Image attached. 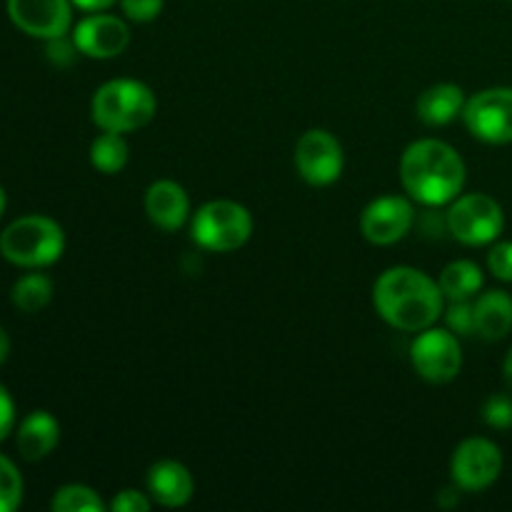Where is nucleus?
Segmentation results:
<instances>
[{
    "label": "nucleus",
    "mask_w": 512,
    "mask_h": 512,
    "mask_svg": "<svg viewBox=\"0 0 512 512\" xmlns=\"http://www.w3.org/2000/svg\"><path fill=\"white\" fill-rule=\"evenodd\" d=\"M415 223V208L403 195H383L375 198L360 215V230L373 245H395L410 233Z\"/></svg>",
    "instance_id": "obj_12"
},
{
    "label": "nucleus",
    "mask_w": 512,
    "mask_h": 512,
    "mask_svg": "<svg viewBox=\"0 0 512 512\" xmlns=\"http://www.w3.org/2000/svg\"><path fill=\"white\" fill-rule=\"evenodd\" d=\"M445 323L455 335H475V313L470 300H450L445 308Z\"/></svg>",
    "instance_id": "obj_25"
},
{
    "label": "nucleus",
    "mask_w": 512,
    "mask_h": 512,
    "mask_svg": "<svg viewBox=\"0 0 512 512\" xmlns=\"http://www.w3.org/2000/svg\"><path fill=\"white\" fill-rule=\"evenodd\" d=\"M415 110H418V118L425 125H430V128H443V125L453 123L455 118H463L465 93L460 85L453 83L430 85V88H425L420 93Z\"/></svg>",
    "instance_id": "obj_17"
},
{
    "label": "nucleus",
    "mask_w": 512,
    "mask_h": 512,
    "mask_svg": "<svg viewBox=\"0 0 512 512\" xmlns=\"http://www.w3.org/2000/svg\"><path fill=\"white\" fill-rule=\"evenodd\" d=\"M8 15L30 38H63L73 25V0H8Z\"/></svg>",
    "instance_id": "obj_11"
},
{
    "label": "nucleus",
    "mask_w": 512,
    "mask_h": 512,
    "mask_svg": "<svg viewBox=\"0 0 512 512\" xmlns=\"http://www.w3.org/2000/svg\"><path fill=\"white\" fill-rule=\"evenodd\" d=\"M130 148L125 143L123 133H110V130H103L98 138L90 145V165H93L98 173L115 175L128 165Z\"/></svg>",
    "instance_id": "obj_20"
},
{
    "label": "nucleus",
    "mask_w": 512,
    "mask_h": 512,
    "mask_svg": "<svg viewBox=\"0 0 512 512\" xmlns=\"http://www.w3.org/2000/svg\"><path fill=\"white\" fill-rule=\"evenodd\" d=\"M60 440V423L48 410H35L18 428V453L28 463L48 458Z\"/></svg>",
    "instance_id": "obj_18"
},
{
    "label": "nucleus",
    "mask_w": 512,
    "mask_h": 512,
    "mask_svg": "<svg viewBox=\"0 0 512 512\" xmlns=\"http://www.w3.org/2000/svg\"><path fill=\"white\" fill-rule=\"evenodd\" d=\"M50 508L55 512H103L108 505L103 503L98 493L88 485H63L50 500Z\"/></svg>",
    "instance_id": "obj_22"
},
{
    "label": "nucleus",
    "mask_w": 512,
    "mask_h": 512,
    "mask_svg": "<svg viewBox=\"0 0 512 512\" xmlns=\"http://www.w3.org/2000/svg\"><path fill=\"white\" fill-rule=\"evenodd\" d=\"M75 43L73 40H68L63 35V38H53L48 40V48H45V53H48V58L53 60L55 65H70L75 58Z\"/></svg>",
    "instance_id": "obj_29"
},
{
    "label": "nucleus",
    "mask_w": 512,
    "mask_h": 512,
    "mask_svg": "<svg viewBox=\"0 0 512 512\" xmlns=\"http://www.w3.org/2000/svg\"><path fill=\"white\" fill-rule=\"evenodd\" d=\"M8 353H10V338H8V333H5V330L0 328V365L5 363Z\"/></svg>",
    "instance_id": "obj_32"
},
{
    "label": "nucleus",
    "mask_w": 512,
    "mask_h": 512,
    "mask_svg": "<svg viewBox=\"0 0 512 512\" xmlns=\"http://www.w3.org/2000/svg\"><path fill=\"white\" fill-rule=\"evenodd\" d=\"M465 128L488 145L512 143V88H488L465 100Z\"/></svg>",
    "instance_id": "obj_8"
},
{
    "label": "nucleus",
    "mask_w": 512,
    "mask_h": 512,
    "mask_svg": "<svg viewBox=\"0 0 512 512\" xmlns=\"http://www.w3.org/2000/svg\"><path fill=\"white\" fill-rule=\"evenodd\" d=\"M400 180L410 198L440 208L463 193L465 163L458 150L443 140H415L400 158Z\"/></svg>",
    "instance_id": "obj_2"
},
{
    "label": "nucleus",
    "mask_w": 512,
    "mask_h": 512,
    "mask_svg": "<svg viewBox=\"0 0 512 512\" xmlns=\"http://www.w3.org/2000/svg\"><path fill=\"white\" fill-rule=\"evenodd\" d=\"M503 473V453L488 438H468L450 458V478L465 493H483Z\"/></svg>",
    "instance_id": "obj_9"
},
{
    "label": "nucleus",
    "mask_w": 512,
    "mask_h": 512,
    "mask_svg": "<svg viewBox=\"0 0 512 512\" xmlns=\"http://www.w3.org/2000/svg\"><path fill=\"white\" fill-rule=\"evenodd\" d=\"M113 3H118V0H73V5H78L80 10H88V13H100V10H108Z\"/></svg>",
    "instance_id": "obj_31"
},
{
    "label": "nucleus",
    "mask_w": 512,
    "mask_h": 512,
    "mask_svg": "<svg viewBox=\"0 0 512 512\" xmlns=\"http://www.w3.org/2000/svg\"><path fill=\"white\" fill-rule=\"evenodd\" d=\"M445 300H473L483 288V270L473 260H453L438 278Z\"/></svg>",
    "instance_id": "obj_19"
},
{
    "label": "nucleus",
    "mask_w": 512,
    "mask_h": 512,
    "mask_svg": "<svg viewBox=\"0 0 512 512\" xmlns=\"http://www.w3.org/2000/svg\"><path fill=\"white\" fill-rule=\"evenodd\" d=\"M295 168L308 185H315V188L333 185L345 168L343 145L328 130H308L300 135L295 145Z\"/></svg>",
    "instance_id": "obj_10"
},
{
    "label": "nucleus",
    "mask_w": 512,
    "mask_h": 512,
    "mask_svg": "<svg viewBox=\"0 0 512 512\" xmlns=\"http://www.w3.org/2000/svg\"><path fill=\"white\" fill-rule=\"evenodd\" d=\"M410 363L415 373L435 385L450 383L463 368V348L453 330L425 328L410 345Z\"/></svg>",
    "instance_id": "obj_7"
},
{
    "label": "nucleus",
    "mask_w": 512,
    "mask_h": 512,
    "mask_svg": "<svg viewBox=\"0 0 512 512\" xmlns=\"http://www.w3.org/2000/svg\"><path fill=\"white\" fill-rule=\"evenodd\" d=\"M125 18L135 23H150L163 13V0H120Z\"/></svg>",
    "instance_id": "obj_27"
},
{
    "label": "nucleus",
    "mask_w": 512,
    "mask_h": 512,
    "mask_svg": "<svg viewBox=\"0 0 512 512\" xmlns=\"http://www.w3.org/2000/svg\"><path fill=\"white\" fill-rule=\"evenodd\" d=\"M503 375H505V383H508V388L512 390V348H510V353L505 355V363H503Z\"/></svg>",
    "instance_id": "obj_33"
},
{
    "label": "nucleus",
    "mask_w": 512,
    "mask_h": 512,
    "mask_svg": "<svg viewBox=\"0 0 512 512\" xmlns=\"http://www.w3.org/2000/svg\"><path fill=\"white\" fill-rule=\"evenodd\" d=\"M488 268L503 283H512V240L495 243L488 253Z\"/></svg>",
    "instance_id": "obj_26"
},
{
    "label": "nucleus",
    "mask_w": 512,
    "mask_h": 512,
    "mask_svg": "<svg viewBox=\"0 0 512 512\" xmlns=\"http://www.w3.org/2000/svg\"><path fill=\"white\" fill-rule=\"evenodd\" d=\"M445 228L458 243L470 248L490 245L505 228L503 205L488 193L458 195L445 213Z\"/></svg>",
    "instance_id": "obj_6"
},
{
    "label": "nucleus",
    "mask_w": 512,
    "mask_h": 512,
    "mask_svg": "<svg viewBox=\"0 0 512 512\" xmlns=\"http://www.w3.org/2000/svg\"><path fill=\"white\" fill-rule=\"evenodd\" d=\"M193 240L210 253H233L253 235V215L235 200H210L190 223Z\"/></svg>",
    "instance_id": "obj_5"
},
{
    "label": "nucleus",
    "mask_w": 512,
    "mask_h": 512,
    "mask_svg": "<svg viewBox=\"0 0 512 512\" xmlns=\"http://www.w3.org/2000/svg\"><path fill=\"white\" fill-rule=\"evenodd\" d=\"M145 213L155 228L173 233L183 228L190 215V198L185 188L175 180H155L145 190Z\"/></svg>",
    "instance_id": "obj_15"
},
{
    "label": "nucleus",
    "mask_w": 512,
    "mask_h": 512,
    "mask_svg": "<svg viewBox=\"0 0 512 512\" xmlns=\"http://www.w3.org/2000/svg\"><path fill=\"white\" fill-rule=\"evenodd\" d=\"M158 98L145 83L133 78H115L100 85L90 103V115L100 130L135 133L155 118Z\"/></svg>",
    "instance_id": "obj_3"
},
{
    "label": "nucleus",
    "mask_w": 512,
    "mask_h": 512,
    "mask_svg": "<svg viewBox=\"0 0 512 512\" xmlns=\"http://www.w3.org/2000/svg\"><path fill=\"white\" fill-rule=\"evenodd\" d=\"M145 483H148L150 500L163 508H183L195 493L193 473L178 460H158L150 465Z\"/></svg>",
    "instance_id": "obj_14"
},
{
    "label": "nucleus",
    "mask_w": 512,
    "mask_h": 512,
    "mask_svg": "<svg viewBox=\"0 0 512 512\" xmlns=\"http://www.w3.org/2000/svg\"><path fill=\"white\" fill-rule=\"evenodd\" d=\"M373 305L380 318L403 333L433 328L445 313V295L438 280L410 265L388 268L373 285Z\"/></svg>",
    "instance_id": "obj_1"
},
{
    "label": "nucleus",
    "mask_w": 512,
    "mask_h": 512,
    "mask_svg": "<svg viewBox=\"0 0 512 512\" xmlns=\"http://www.w3.org/2000/svg\"><path fill=\"white\" fill-rule=\"evenodd\" d=\"M150 505H153V500H150L148 495L138 493V490L133 488H125L110 500L108 508L113 512H148Z\"/></svg>",
    "instance_id": "obj_28"
},
{
    "label": "nucleus",
    "mask_w": 512,
    "mask_h": 512,
    "mask_svg": "<svg viewBox=\"0 0 512 512\" xmlns=\"http://www.w3.org/2000/svg\"><path fill=\"white\" fill-rule=\"evenodd\" d=\"M65 250V233L48 215H23L0 235V255L18 268H48Z\"/></svg>",
    "instance_id": "obj_4"
},
{
    "label": "nucleus",
    "mask_w": 512,
    "mask_h": 512,
    "mask_svg": "<svg viewBox=\"0 0 512 512\" xmlns=\"http://www.w3.org/2000/svg\"><path fill=\"white\" fill-rule=\"evenodd\" d=\"M13 425H15V403L13 398H10L8 390L0 385V443L8 438Z\"/></svg>",
    "instance_id": "obj_30"
},
{
    "label": "nucleus",
    "mask_w": 512,
    "mask_h": 512,
    "mask_svg": "<svg viewBox=\"0 0 512 512\" xmlns=\"http://www.w3.org/2000/svg\"><path fill=\"white\" fill-rule=\"evenodd\" d=\"M483 420L485 425L495 430H510L512 428V395L495 393L485 400L483 405Z\"/></svg>",
    "instance_id": "obj_24"
},
{
    "label": "nucleus",
    "mask_w": 512,
    "mask_h": 512,
    "mask_svg": "<svg viewBox=\"0 0 512 512\" xmlns=\"http://www.w3.org/2000/svg\"><path fill=\"white\" fill-rule=\"evenodd\" d=\"M5 213V190H3V185H0V215Z\"/></svg>",
    "instance_id": "obj_34"
},
{
    "label": "nucleus",
    "mask_w": 512,
    "mask_h": 512,
    "mask_svg": "<svg viewBox=\"0 0 512 512\" xmlns=\"http://www.w3.org/2000/svg\"><path fill=\"white\" fill-rule=\"evenodd\" d=\"M23 503V478L13 460L0 455V512H13Z\"/></svg>",
    "instance_id": "obj_23"
},
{
    "label": "nucleus",
    "mask_w": 512,
    "mask_h": 512,
    "mask_svg": "<svg viewBox=\"0 0 512 512\" xmlns=\"http://www.w3.org/2000/svg\"><path fill=\"white\" fill-rule=\"evenodd\" d=\"M475 335L488 343L508 338L512 330V295L505 290H488L473 303Z\"/></svg>",
    "instance_id": "obj_16"
},
{
    "label": "nucleus",
    "mask_w": 512,
    "mask_h": 512,
    "mask_svg": "<svg viewBox=\"0 0 512 512\" xmlns=\"http://www.w3.org/2000/svg\"><path fill=\"white\" fill-rule=\"evenodd\" d=\"M13 305L20 313H40L53 298V283L43 273H28L13 285Z\"/></svg>",
    "instance_id": "obj_21"
},
{
    "label": "nucleus",
    "mask_w": 512,
    "mask_h": 512,
    "mask_svg": "<svg viewBox=\"0 0 512 512\" xmlns=\"http://www.w3.org/2000/svg\"><path fill=\"white\" fill-rule=\"evenodd\" d=\"M73 43L78 53L95 60L118 58L130 45V28L118 18L108 13H93L80 20L73 30Z\"/></svg>",
    "instance_id": "obj_13"
}]
</instances>
